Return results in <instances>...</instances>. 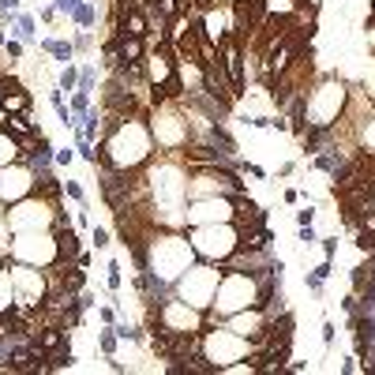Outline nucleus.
<instances>
[{
  "label": "nucleus",
  "instance_id": "4468645a",
  "mask_svg": "<svg viewBox=\"0 0 375 375\" xmlns=\"http://www.w3.org/2000/svg\"><path fill=\"white\" fill-rule=\"evenodd\" d=\"M109 285H113V289H120V266L117 263H109Z\"/></svg>",
  "mask_w": 375,
  "mask_h": 375
},
{
  "label": "nucleus",
  "instance_id": "ddd939ff",
  "mask_svg": "<svg viewBox=\"0 0 375 375\" xmlns=\"http://www.w3.org/2000/svg\"><path fill=\"white\" fill-rule=\"evenodd\" d=\"M90 86H94V72L86 68V72L79 75V90H83V94H90Z\"/></svg>",
  "mask_w": 375,
  "mask_h": 375
},
{
  "label": "nucleus",
  "instance_id": "a211bd4d",
  "mask_svg": "<svg viewBox=\"0 0 375 375\" xmlns=\"http://www.w3.org/2000/svg\"><path fill=\"white\" fill-rule=\"evenodd\" d=\"M4 49H8V56H23V45L19 42H4Z\"/></svg>",
  "mask_w": 375,
  "mask_h": 375
},
{
  "label": "nucleus",
  "instance_id": "b1692460",
  "mask_svg": "<svg viewBox=\"0 0 375 375\" xmlns=\"http://www.w3.org/2000/svg\"><path fill=\"white\" fill-rule=\"evenodd\" d=\"M0 45H4V26H0Z\"/></svg>",
  "mask_w": 375,
  "mask_h": 375
},
{
  "label": "nucleus",
  "instance_id": "9b49d317",
  "mask_svg": "<svg viewBox=\"0 0 375 375\" xmlns=\"http://www.w3.org/2000/svg\"><path fill=\"white\" fill-rule=\"evenodd\" d=\"M98 342H101V353H105V357H113V349H117V338H113L109 330H101V338H98Z\"/></svg>",
  "mask_w": 375,
  "mask_h": 375
},
{
  "label": "nucleus",
  "instance_id": "6ab92c4d",
  "mask_svg": "<svg viewBox=\"0 0 375 375\" xmlns=\"http://www.w3.org/2000/svg\"><path fill=\"white\" fill-rule=\"evenodd\" d=\"M308 289H312V293H319V289H323V278H315V274H308Z\"/></svg>",
  "mask_w": 375,
  "mask_h": 375
},
{
  "label": "nucleus",
  "instance_id": "aec40b11",
  "mask_svg": "<svg viewBox=\"0 0 375 375\" xmlns=\"http://www.w3.org/2000/svg\"><path fill=\"white\" fill-rule=\"evenodd\" d=\"M53 161H60V165H68V161H72V150H56V154H53Z\"/></svg>",
  "mask_w": 375,
  "mask_h": 375
},
{
  "label": "nucleus",
  "instance_id": "f257e3e1",
  "mask_svg": "<svg viewBox=\"0 0 375 375\" xmlns=\"http://www.w3.org/2000/svg\"><path fill=\"white\" fill-rule=\"evenodd\" d=\"M117 49H120V64H143V56H147V45H143V38H117Z\"/></svg>",
  "mask_w": 375,
  "mask_h": 375
},
{
  "label": "nucleus",
  "instance_id": "5701e85b",
  "mask_svg": "<svg viewBox=\"0 0 375 375\" xmlns=\"http://www.w3.org/2000/svg\"><path fill=\"white\" fill-rule=\"evenodd\" d=\"M300 240H308V244H312V240H315V233H312V225H300Z\"/></svg>",
  "mask_w": 375,
  "mask_h": 375
},
{
  "label": "nucleus",
  "instance_id": "f3484780",
  "mask_svg": "<svg viewBox=\"0 0 375 375\" xmlns=\"http://www.w3.org/2000/svg\"><path fill=\"white\" fill-rule=\"evenodd\" d=\"M94 244L105 248V244H109V233H105V229H94Z\"/></svg>",
  "mask_w": 375,
  "mask_h": 375
},
{
  "label": "nucleus",
  "instance_id": "2eb2a0df",
  "mask_svg": "<svg viewBox=\"0 0 375 375\" xmlns=\"http://www.w3.org/2000/svg\"><path fill=\"white\" fill-rule=\"evenodd\" d=\"M312 218H315V210H312V207H304L300 214H296V222H300V225H312Z\"/></svg>",
  "mask_w": 375,
  "mask_h": 375
},
{
  "label": "nucleus",
  "instance_id": "9d476101",
  "mask_svg": "<svg viewBox=\"0 0 375 375\" xmlns=\"http://www.w3.org/2000/svg\"><path fill=\"white\" fill-rule=\"evenodd\" d=\"M75 83H79V75H75V68H72V64H68V68L60 72V90H72Z\"/></svg>",
  "mask_w": 375,
  "mask_h": 375
},
{
  "label": "nucleus",
  "instance_id": "20e7f679",
  "mask_svg": "<svg viewBox=\"0 0 375 375\" xmlns=\"http://www.w3.org/2000/svg\"><path fill=\"white\" fill-rule=\"evenodd\" d=\"M56 252H60V259H79V240H75V229H72V225L64 229V222H60V233H56Z\"/></svg>",
  "mask_w": 375,
  "mask_h": 375
},
{
  "label": "nucleus",
  "instance_id": "423d86ee",
  "mask_svg": "<svg viewBox=\"0 0 375 375\" xmlns=\"http://www.w3.org/2000/svg\"><path fill=\"white\" fill-rule=\"evenodd\" d=\"M8 19L19 26V38H23V42H30V38H34V19H30V15H15V12H8Z\"/></svg>",
  "mask_w": 375,
  "mask_h": 375
},
{
  "label": "nucleus",
  "instance_id": "dca6fc26",
  "mask_svg": "<svg viewBox=\"0 0 375 375\" xmlns=\"http://www.w3.org/2000/svg\"><path fill=\"white\" fill-rule=\"evenodd\" d=\"M64 191H68V195H72V199H83V188H79V184H75V180H68V184H64Z\"/></svg>",
  "mask_w": 375,
  "mask_h": 375
},
{
  "label": "nucleus",
  "instance_id": "412c9836",
  "mask_svg": "<svg viewBox=\"0 0 375 375\" xmlns=\"http://www.w3.org/2000/svg\"><path fill=\"white\" fill-rule=\"evenodd\" d=\"M315 278H323V282H326V278H330V263H323V266H315V270H312Z\"/></svg>",
  "mask_w": 375,
  "mask_h": 375
},
{
  "label": "nucleus",
  "instance_id": "1a4fd4ad",
  "mask_svg": "<svg viewBox=\"0 0 375 375\" xmlns=\"http://www.w3.org/2000/svg\"><path fill=\"white\" fill-rule=\"evenodd\" d=\"M75 23H79V26H94V8L86 4V0L75 8Z\"/></svg>",
  "mask_w": 375,
  "mask_h": 375
},
{
  "label": "nucleus",
  "instance_id": "4be33fe9",
  "mask_svg": "<svg viewBox=\"0 0 375 375\" xmlns=\"http://www.w3.org/2000/svg\"><path fill=\"white\" fill-rule=\"evenodd\" d=\"M323 342H334V323H323Z\"/></svg>",
  "mask_w": 375,
  "mask_h": 375
},
{
  "label": "nucleus",
  "instance_id": "39448f33",
  "mask_svg": "<svg viewBox=\"0 0 375 375\" xmlns=\"http://www.w3.org/2000/svg\"><path fill=\"white\" fill-rule=\"evenodd\" d=\"M26 105H30V94L12 86V90H4V101H0V113H26Z\"/></svg>",
  "mask_w": 375,
  "mask_h": 375
},
{
  "label": "nucleus",
  "instance_id": "f03ea898",
  "mask_svg": "<svg viewBox=\"0 0 375 375\" xmlns=\"http://www.w3.org/2000/svg\"><path fill=\"white\" fill-rule=\"evenodd\" d=\"M34 345L49 357V353H56V349H64V330L60 326H42V330L34 334Z\"/></svg>",
  "mask_w": 375,
  "mask_h": 375
},
{
  "label": "nucleus",
  "instance_id": "7ed1b4c3",
  "mask_svg": "<svg viewBox=\"0 0 375 375\" xmlns=\"http://www.w3.org/2000/svg\"><path fill=\"white\" fill-rule=\"evenodd\" d=\"M26 161H30V169H34V173H49L53 147H49V139H45V135H38V150H34V154H26Z\"/></svg>",
  "mask_w": 375,
  "mask_h": 375
},
{
  "label": "nucleus",
  "instance_id": "0eeeda50",
  "mask_svg": "<svg viewBox=\"0 0 375 375\" xmlns=\"http://www.w3.org/2000/svg\"><path fill=\"white\" fill-rule=\"evenodd\" d=\"M45 49H49L56 60H72V53H75V45L72 42H45Z\"/></svg>",
  "mask_w": 375,
  "mask_h": 375
},
{
  "label": "nucleus",
  "instance_id": "6e6552de",
  "mask_svg": "<svg viewBox=\"0 0 375 375\" xmlns=\"http://www.w3.org/2000/svg\"><path fill=\"white\" fill-rule=\"evenodd\" d=\"M60 282H64V293H75V289H83V270H75V266H68V274H64Z\"/></svg>",
  "mask_w": 375,
  "mask_h": 375
},
{
  "label": "nucleus",
  "instance_id": "f8f14e48",
  "mask_svg": "<svg viewBox=\"0 0 375 375\" xmlns=\"http://www.w3.org/2000/svg\"><path fill=\"white\" fill-rule=\"evenodd\" d=\"M79 4H83V0H56L53 8H56V12H68V15H75V8H79Z\"/></svg>",
  "mask_w": 375,
  "mask_h": 375
}]
</instances>
